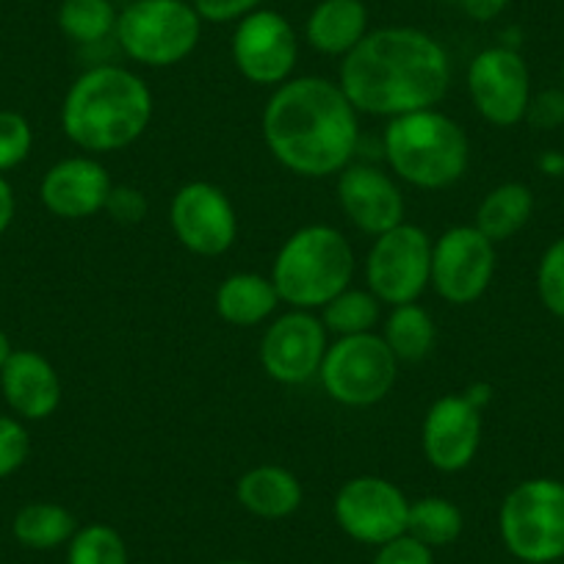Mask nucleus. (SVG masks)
Masks as SVG:
<instances>
[{
    "instance_id": "obj_1",
    "label": "nucleus",
    "mask_w": 564,
    "mask_h": 564,
    "mask_svg": "<svg viewBox=\"0 0 564 564\" xmlns=\"http://www.w3.org/2000/svg\"><path fill=\"white\" fill-rule=\"evenodd\" d=\"M338 86L357 113L404 117L435 108L452 86V58L432 34L410 25L368 31L340 58Z\"/></svg>"
},
{
    "instance_id": "obj_2",
    "label": "nucleus",
    "mask_w": 564,
    "mask_h": 564,
    "mask_svg": "<svg viewBox=\"0 0 564 564\" xmlns=\"http://www.w3.org/2000/svg\"><path fill=\"white\" fill-rule=\"evenodd\" d=\"M263 141L276 164L300 177L340 175L360 144L357 111L338 84L318 75L276 86L263 108Z\"/></svg>"
},
{
    "instance_id": "obj_3",
    "label": "nucleus",
    "mask_w": 564,
    "mask_h": 564,
    "mask_svg": "<svg viewBox=\"0 0 564 564\" xmlns=\"http://www.w3.org/2000/svg\"><path fill=\"white\" fill-rule=\"evenodd\" d=\"M153 122V91L119 64H100L75 78L62 102V130L89 155L119 153Z\"/></svg>"
},
{
    "instance_id": "obj_4",
    "label": "nucleus",
    "mask_w": 564,
    "mask_h": 564,
    "mask_svg": "<svg viewBox=\"0 0 564 564\" xmlns=\"http://www.w3.org/2000/svg\"><path fill=\"white\" fill-rule=\"evenodd\" d=\"M382 153L399 181L423 192L448 188L468 172L470 141L457 119L437 108L388 119Z\"/></svg>"
},
{
    "instance_id": "obj_5",
    "label": "nucleus",
    "mask_w": 564,
    "mask_h": 564,
    "mask_svg": "<svg viewBox=\"0 0 564 564\" xmlns=\"http://www.w3.org/2000/svg\"><path fill=\"white\" fill-rule=\"evenodd\" d=\"M355 249L329 225H305L285 238L271 265L280 302L294 311H322L333 296L349 289Z\"/></svg>"
},
{
    "instance_id": "obj_6",
    "label": "nucleus",
    "mask_w": 564,
    "mask_h": 564,
    "mask_svg": "<svg viewBox=\"0 0 564 564\" xmlns=\"http://www.w3.org/2000/svg\"><path fill=\"white\" fill-rule=\"evenodd\" d=\"M113 36L130 62L166 69L197 51L203 18L192 0H130L119 12Z\"/></svg>"
},
{
    "instance_id": "obj_7",
    "label": "nucleus",
    "mask_w": 564,
    "mask_h": 564,
    "mask_svg": "<svg viewBox=\"0 0 564 564\" xmlns=\"http://www.w3.org/2000/svg\"><path fill=\"white\" fill-rule=\"evenodd\" d=\"M498 531L520 562L551 564L564 558V481L536 476L514 485L501 501Z\"/></svg>"
},
{
    "instance_id": "obj_8",
    "label": "nucleus",
    "mask_w": 564,
    "mask_h": 564,
    "mask_svg": "<svg viewBox=\"0 0 564 564\" xmlns=\"http://www.w3.org/2000/svg\"><path fill=\"white\" fill-rule=\"evenodd\" d=\"M318 379L329 399L338 404L373 406L393 390L399 379V360L382 335H349L327 346Z\"/></svg>"
},
{
    "instance_id": "obj_9",
    "label": "nucleus",
    "mask_w": 564,
    "mask_h": 564,
    "mask_svg": "<svg viewBox=\"0 0 564 564\" xmlns=\"http://www.w3.org/2000/svg\"><path fill=\"white\" fill-rule=\"evenodd\" d=\"M368 291L382 305H410L421 300L432 280V238L417 225L401 221L373 238L366 254Z\"/></svg>"
},
{
    "instance_id": "obj_10",
    "label": "nucleus",
    "mask_w": 564,
    "mask_h": 564,
    "mask_svg": "<svg viewBox=\"0 0 564 564\" xmlns=\"http://www.w3.org/2000/svg\"><path fill=\"white\" fill-rule=\"evenodd\" d=\"M496 274V243L476 225L448 227L432 241V280L435 294L448 305H474L490 289Z\"/></svg>"
},
{
    "instance_id": "obj_11",
    "label": "nucleus",
    "mask_w": 564,
    "mask_h": 564,
    "mask_svg": "<svg viewBox=\"0 0 564 564\" xmlns=\"http://www.w3.org/2000/svg\"><path fill=\"white\" fill-rule=\"evenodd\" d=\"M333 514L346 536L379 547L406 534L410 498L384 476H355L335 492Z\"/></svg>"
},
{
    "instance_id": "obj_12",
    "label": "nucleus",
    "mask_w": 564,
    "mask_h": 564,
    "mask_svg": "<svg viewBox=\"0 0 564 564\" xmlns=\"http://www.w3.org/2000/svg\"><path fill=\"white\" fill-rule=\"evenodd\" d=\"M232 64L254 86H282L300 62V36L289 18L274 9H258L238 20L230 40Z\"/></svg>"
},
{
    "instance_id": "obj_13",
    "label": "nucleus",
    "mask_w": 564,
    "mask_h": 564,
    "mask_svg": "<svg viewBox=\"0 0 564 564\" xmlns=\"http://www.w3.org/2000/svg\"><path fill=\"white\" fill-rule=\"evenodd\" d=\"M468 95L476 113L496 128L523 122L531 100V73L514 47L496 45L468 64Z\"/></svg>"
},
{
    "instance_id": "obj_14",
    "label": "nucleus",
    "mask_w": 564,
    "mask_h": 564,
    "mask_svg": "<svg viewBox=\"0 0 564 564\" xmlns=\"http://www.w3.org/2000/svg\"><path fill=\"white\" fill-rule=\"evenodd\" d=\"M170 225L177 241L199 258H219L238 238L236 205L208 181H192L177 188L170 205Z\"/></svg>"
},
{
    "instance_id": "obj_15",
    "label": "nucleus",
    "mask_w": 564,
    "mask_h": 564,
    "mask_svg": "<svg viewBox=\"0 0 564 564\" xmlns=\"http://www.w3.org/2000/svg\"><path fill=\"white\" fill-rule=\"evenodd\" d=\"M327 327L313 311H294L276 316L260 340V366L274 382L305 384L318 379L327 355Z\"/></svg>"
},
{
    "instance_id": "obj_16",
    "label": "nucleus",
    "mask_w": 564,
    "mask_h": 564,
    "mask_svg": "<svg viewBox=\"0 0 564 564\" xmlns=\"http://www.w3.org/2000/svg\"><path fill=\"white\" fill-rule=\"evenodd\" d=\"M481 410L465 393H448L432 401L421 430L426 463L441 474H459L476 459L481 446Z\"/></svg>"
},
{
    "instance_id": "obj_17",
    "label": "nucleus",
    "mask_w": 564,
    "mask_h": 564,
    "mask_svg": "<svg viewBox=\"0 0 564 564\" xmlns=\"http://www.w3.org/2000/svg\"><path fill=\"white\" fill-rule=\"evenodd\" d=\"M338 203L366 236H382L404 221V194L393 177L371 164H349L338 175Z\"/></svg>"
},
{
    "instance_id": "obj_18",
    "label": "nucleus",
    "mask_w": 564,
    "mask_h": 564,
    "mask_svg": "<svg viewBox=\"0 0 564 564\" xmlns=\"http://www.w3.org/2000/svg\"><path fill=\"white\" fill-rule=\"evenodd\" d=\"M111 188V175L100 161L91 155H73L42 175L40 199L58 219L78 221L106 210Z\"/></svg>"
},
{
    "instance_id": "obj_19",
    "label": "nucleus",
    "mask_w": 564,
    "mask_h": 564,
    "mask_svg": "<svg viewBox=\"0 0 564 564\" xmlns=\"http://www.w3.org/2000/svg\"><path fill=\"white\" fill-rule=\"evenodd\" d=\"M0 390L20 421H45L62 406V377L40 351L14 349L0 368Z\"/></svg>"
},
{
    "instance_id": "obj_20",
    "label": "nucleus",
    "mask_w": 564,
    "mask_h": 564,
    "mask_svg": "<svg viewBox=\"0 0 564 564\" xmlns=\"http://www.w3.org/2000/svg\"><path fill=\"white\" fill-rule=\"evenodd\" d=\"M368 9L362 0H318L305 25V40L322 56L344 58L368 36Z\"/></svg>"
},
{
    "instance_id": "obj_21",
    "label": "nucleus",
    "mask_w": 564,
    "mask_h": 564,
    "mask_svg": "<svg viewBox=\"0 0 564 564\" xmlns=\"http://www.w3.org/2000/svg\"><path fill=\"white\" fill-rule=\"evenodd\" d=\"M236 498L260 520H285L305 501V487L282 465H258L238 479Z\"/></svg>"
},
{
    "instance_id": "obj_22",
    "label": "nucleus",
    "mask_w": 564,
    "mask_h": 564,
    "mask_svg": "<svg viewBox=\"0 0 564 564\" xmlns=\"http://www.w3.org/2000/svg\"><path fill=\"white\" fill-rule=\"evenodd\" d=\"M214 307L221 322L232 327H258L265 318L274 316L280 307V294H276L271 276L254 274V271H238L221 280L216 289Z\"/></svg>"
},
{
    "instance_id": "obj_23",
    "label": "nucleus",
    "mask_w": 564,
    "mask_h": 564,
    "mask_svg": "<svg viewBox=\"0 0 564 564\" xmlns=\"http://www.w3.org/2000/svg\"><path fill=\"white\" fill-rule=\"evenodd\" d=\"M534 214V194L525 183L509 181L490 188L476 208L474 225L490 238L492 243L509 241L529 225Z\"/></svg>"
},
{
    "instance_id": "obj_24",
    "label": "nucleus",
    "mask_w": 564,
    "mask_h": 564,
    "mask_svg": "<svg viewBox=\"0 0 564 564\" xmlns=\"http://www.w3.org/2000/svg\"><path fill=\"white\" fill-rule=\"evenodd\" d=\"M75 531H78L75 514L53 501L25 503L12 520L14 540L29 551H56V547L69 545Z\"/></svg>"
},
{
    "instance_id": "obj_25",
    "label": "nucleus",
    "mask_w": 564,
    "mask_h": 564,
    "mask_svg": "<svg viewBox=\"0 0 564 564\" xmlns=\"http://www.w3.org/2000/svg\"><path fill=\"white\" fill-rule=\"evenodd\" d=\"M382 340L388 344V349L393 351L399 362L423 360L437 340L435 318L430 316L426 307L417 305V302L395 305L393 311H390V316L384 318Z\"/></svg>"
},
{
    "instance_id": "obj_26",
    "label": "nucleus",
    "mask_w": 564,
    "mask_h": 564,
    "mask_svg": "<svg viewBox=\"0 0 564 564\" xmlns=\"http://www.w3.org/2000/svg\"><path fill=\"white\" fill-rule=\"evenodd\" d=\"M465 529V518L454 501L443 496H423L410 501L406 534L415 536L426 547H446L459 540Z\"/></svg>"
},
{
    "instance_id": "obj_27",
    "label": "nucleus",
    "mask_w": 564,
    "mask_h": 564,
    "mask_svg": "<svg viewBox=\"0 0 564 564\" xmlns=\"http://www.w3.org/2000/svg\"><path fill=\"white\" fill-rule=\"evenodd\" d=\"M117 7L111 0H62L58 29L78 45H97L117 31Z\"/></svg>"
},
{
    "instance_id": "obj_28",
    "label": "nucleus",
    "mask_w": 564,
    "mask_h": 564,
    "mask_svg": "<svg viewBox=\"0 0 564 564\" xmlns=\"http://www.w3.org/2000/svg\"><path fill=\"white\" fill-rule=\"evenodd\" d=\"M379 316H382V302L368 289H351V285L322 307L324 327L338 338L373 333Z\"/></svg>"
},
{
    "instance_id": "obj_29",
    "label": "nucleus",
    "mask_w": 564,
    "mask_h": 564,
    "mask_svg": "<svg viewBox=\"0 0 564 564\" xmlns=\"http://www.w3.org/2000/svg\"><path fill=\"white\" fill-rule=\"evenodd\" d=\"M67 564H130L128 542L113 525L89 523L69 540Z\"/></svg>"
},
{
    "instance_id": "obj_30",
    "label": "nucleus",
    "mask_w": 564,
    "mask_h": 564,
    "mask_svg": "<svg viewBox=\"0 0 564 564\" xmlns=\"http://www.w3.org/2000/svg\"><path fill=\"white\" fill-rule=\"evenodd\" d=\"M536 296L551 316L564 318V236L542 252L536 265Z\"/></svg>"
},
{
    "instance_id": "obj_31",
    "label": "nucleus",
    "mask_w": 564,
    "mask_h": 564,
    "mask_svg": "<svg viewBox=\"0 0 564 564\" xmlns=\"http://www.w3.org/2000/svg\"><path fill=\"white\" fill-rule=\"evenodd\" d=\"M34 148L31 122L18 111L0 108V175L23 164Z\"/></svg>"
},
{
    "instance_id": "obj_32",
    "label": "nucleus",
    "mask_w": 564,
    "mask_h": 564,
    "mask_svg": "<svg viewBox=\"0 0 564 564\" xmlns=\"http://www.w3.org/2000/svg\"><path fill=\"white\" fill-rule=\"evenodd\" d=\"M31 454V437L18 415H0V479L18 474Z\"/></svg>"
},
{
    "instance_id": "obj_33",
    "label": "nucleus",
    "mask_w": 564,
    "mask_h": 564,
    "mask_svg": "<svg viewBox=\"0 0 564 564\" xmlns=\"http://www.w3.org/2000/svg\"><path fill=\"white\" fill-rule=\"evenodd\" d=\"M150 203L144 197V192L135 186H113L111 194H108V203H106V214L111 216L117 225L124 227H133L139 221H144L148 216Z\"/></svg>"
},
{
    "instance_id": "obj_34",
    "label": "nucleus",
    "mask_w": 564,
    "mask_h": 564,
    "mask_svg": "<svg viewBox=\"0 0 564 564\" xmlns=\"http://www.w3.org/2000/svg\"><path fill=\"white\" fill-rule=\"evenodd\" d=\"M371 564H435V551L417 542L415 536L401 534L379 545Z\"/></svg>"
},
{
    "instance_id": "obj_35",
    "label": "nucleus",
    "mask_w": 564,
    "mask_h": 564,
    "mask_svg": "<svg viewBox=\"0 0 564 564\" xmlns=\"http://www.w3.org/2000/svg\"><path fill=\"white\" fill-rule=\"evenodd\" d=\"M525 122L536 130H556L564 124V89H542L531 95Z\"/></svg>"
},
{
    "instance_id": "obj_36",
    "label": "nucleus",
    "mask_w": 564,
    "mask_h": 564,
    "mask_svg": "<svg viewBox=\"0 0 564 564\" xmlns=\"http://www.w3.org/2000/svg\"><path fill=\"white\" fill-rule=\"evenodd\" d=\"M203 23H238L247 14L263 9V0H192Z\"/></svg>"
},
{
    "instance_id": "obj_37",
    "label": "nucleus",
    "mask_w": 564,
    "mask_h": 564,
    "mask_svg": "<svg viewBox=\"0 0 564 564\" xmlns=\"http://www.w3.org/2000/svg\"><path fill=\"white\" fill-rule=\"evenodd\" d=\"M459 9L465 12V18H470L474 23H490V20L501 18L503 9L509 7V0H454Z\"/></svg>"
},
{
    "instance_id": "obj_38",
    "label": "nucleus",
    "mask_w": 564,
    "mask_h": 564,
    "mask_svg": "<svg viewBox=\"0 0 564 564\" xmlns=\"http://www.w3.org/2000/svg\"><path fill=\"white\" fill-rule=\"evenodd\" d=\"M14 210H18V199H14L12 183L7 181V175H0V236L12 227Z\"/></svg>"
},
{
    "instance_id": "obj_39",
    "label": "nucleus",
    "mask_w": 564,
    "mask_h": 564,
    "mask_svg": "<svg viewBox=\"0 0 564 564\" xmlns=\"http://www.w3.org/2000/svg\"><path fill=\"white\" fill-rule=\"evenodd\" d=\"M536 166H540L542 175L547 177H562L564 175V155L556 153V150H547L536 159Z\"/></svg>"
},
{
    "instance_id": "obj_40",
    "label": "nucleus",
    "mask_w": 564,
    "mask_h": 564,
    "mask_svg": "<svg viewBox=\"0 0 564 564\" xmlns=\"http://www.w3.org/2000/svg\"><path fill=\"white\" fill-rule=\"evenodd\" d=\"M465 395H468L470 404H476L479 410H485L487 401L492 399V388H490V384H485V382H476V384H470L468 390H465Z\"/></svg>"
},
{
    "instance_id": "obj_41",
    "label": "nucleus",
    "mask_w": 564,
    "mask_h": 564,
    "mask_svg": "<svg viewBox=\"0 0 564 564\" xmlns=\"http://www.w3.org/2000/svg\"><path fill=\"white\" fill-rule=\"evenodd\" d=\"M14 355V346H12V340H9V335L3 333V329H0V368L7 366V360L9 357Z\"/></svg>"
},
{
    "instance_id": "obj_42",
    "label": "nucleus",
    "mask_w": 564,
    "mask_h": 564,
    "mask_svg": "<svg viewBox=\"0 0 564 564\" xmlns=\"http://www.w3.org/2000/svg\"><path fill=\"white\" fill-rule=\"evenodd\" d=\"M219 564H258V562H241V558H236V562H219Z\"/></svg>"
},
{
    "instance_id": "obj_43",
    "label": "nucleus",
    "mask_w": 564,
    "mask_h": 564,
    "mask_svg": "<svg viewBox=\"0 0 564 564\" xmlns=\"http://www.w3.org/2000/svg\"><path fill=\"white\" fill-rule=\"evenodd\" d=\"M562 89H564V62H562Z\"/></svg>"
}]
</instances>
